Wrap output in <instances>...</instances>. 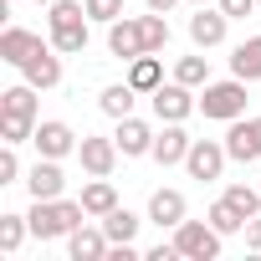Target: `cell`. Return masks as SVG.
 Listing matches in <instances>:
<instances>
[{"label": "cell", "mask_w": 261, "mask_h": 261, "mask_svg": "<svg viewBox=\"0 0 261 261\" xmlns=\"http://www.w3.org/2000/svg\"><path fill=\"white\" fill-rule=\"evenodd\" d=\"M102 230H108L113 246H128V241L139 236V215H128V210H108V215H102Z\"/></svg>", "instance_id": "cell-24"}, {"label": "cell", "mask_w": 261, "mask_h": 261, "mask_svg": "<svg viewBox=\"0 0 261 261\" xmlns=\"http://www.w3.org/2000/svg\"><path fill=\"white\" fill-rule=\"evenodd\" d=\"M134 97H139V87H134V82H123V87H102L97 108H102L108 118H128V113H134Z\"/></svg>", "instance_id": "cell-23"}, {"label": "cell", "mask_w": 261, "mask_h": 261, "mask_svg": "<svg viewBox=\"0 0 261 261\" xmlns=\"http://www.w3.org/2000/svg\"><path fill=\"white\" fill-rule=\"evenodd\" d=\"M225 200H230L246 220H256V215H261V185H256V190H251V185H230V190H225Z\"/></svg>", "instance_id": "cell-28"}, {"label": "cell", "mask_w": 261, "mask_h": 261, "mask_svg": "<svg viewBox=\"0 0 261 261\" xmlns=\"http://www.w3.org/2000/svg\"><path fill=\"white\" fill-rule=\"evenodd\" d=\"M225 154H230L236 164H251V159H261V149H256V139H251L246 118H236V123H230V134H225Z\"/></svg>", "instance_id": "cell-21"}, {"label": "cell", "mask_w": 261, "mask_h": 261, "mask_svg": "<svg viewBox=\"0 0 261 261\" xmlns=\"http://www.w3.org/2000/svg\"><path fill=\"white\" fill-rule=\"evenodd\" d=\"M16 174H21V159H16V144H6L0 149V185H16Z\"/></svg>", "instance_id": "cell-31"}, {"label": "cell", "mask_w": 261, "mask_h": 261, "mask_svg": "<svg viewBox=\"0 0 261 261\" xmlns=\"http://www.w3.org/2000/svg\"><path fill=\"white\" fill-rule=\"evenodd\" d=\"M26 230H31V220H26V215H0V251L16 256V251H21V241H26Z\"/></svg>", "instance_id": "cell-26"}, {"label": "cell", "mask_w": 261, "mask_h": 261, "mask_svg": "<svg viewBox=\"0 0 261 261\" xmlns=\"http://www.w3.org/2000/svg\"><path fill=\"white\" fill-rule=\"evenodd\" d=\"M190 134H185V128L179 123H164V134H154V159L169 169V164H185V154H190Z\"/></svg>", "instance_id": "cell-15"}, {"label": "cell", "mask_w": 261, "mask_h": 261, "mask_svg": "<svg viewBox=\"0 0 261 261\" xmlns=\"http://www.w3.org/2000/svg\"><path fill=\"white\" fill-rule=\"evenodd\" d=\"M6 6H11V0H6Z\"/></svg>", "instance_id": "cell-38"}, {"label": "cell", "mask_w": 261, "mask_h": 261, "mask_svg": "<svg viewBox=\"0 0 261 261\" xmlns=\"http://www.w3.org/2000/svg\"><path fill=\"white\" fill-rule=\"evenodd\" d=\"M144 41H149V51H164V46H169V21H164L159 11L144 16Z\"/></svg>", "instance_id": "cell-29"}, {"label": "cell", "mask_w": 261, "mask_h": 261, "mask_svg": "<svg viewBox=\"0 0 261 261\" xmlns=\"http://www.w3.org/2000/svg\"><path fill=\"white\" fill-rule=\"evenodd\" d=\"M246 246H251V251H261V215H256V220H246Z\"/></svg>", "instance_id": "cell-33"}, {"label": "cell", "mask_w": 261, "mask_h": 261, "mask_svg": "<svg viewBox=\"0 0 261 261\" xmlns=\"http://www.w3.org/2000/svg\"><path fill=\"white\" fill-rule=\"evenodd\" d=\"M149 97H154V113H159L164 123H185V118H190V108H200V102L190 97V87H185V82H164V87H159V92H149Z\"/></svg>", "instance_id": "cell-9"}, {"label": "cell", "mask_w": 261, "mask_h": 261, "mask_svg": "<svg viewBox=\"0 0 261 261\" xmlns=\"http://www.w3.org/2000/svg\"><path fill=\"white\" fill-rule=\"evenodd\" d=\"M87 6H77V0H51V46L62 57L82 51L87 46Z\"/></svg>", "instance_id": "cell-3"}, {"label": "cell", "mask_w": 261, "mask_h": 261, "mask_svg": "<svg viewBox=\"0 0 261 261\" xmlns=\"http://www.w3.org/2000/svg\"><path fill=\"white\" fill-rule=\"evenodd\" d=\"M256 6H261V0H220V11H225L230 21H246V16H251Z\"/></svg>", "instance_id": "cell-32"}, {"label": "cell", "mask_w": 261, "mask_h": 261, "mask_svg": "<svg viewBox=\"0 0 261 261\" xmlns=\"http://www.w3.org/2000/svg\"><path fill=\"white\" fill-rule=\"evenodd\" d=\"M26 190H31V200H62V190H67L62 164L57 159H36L31 174H26Z\"/></svg>", "instance_id": "cell-10"}, {"label": "cell", "mask_w": 261, "mask_h": 261, "mask_svg": "<svg viewBox=\"0 0 261 261\" xmlns=\"http://www.w3.org/2000/svg\"><path fill=\"white\" fill-rule=\"evenodd\" d=\"M195 6H205V0H195Z\"/></svg>", "instance_id": "cell-37"}, {"label": "cell", "mask_w": 261, "mask_h": 261, "mask_svg": "<svg viewBox=\"0 0 261 261\" xmlns=\"http://www.w3.org/2000/svg\"><path fill=\"white\" fill-rule=\"evenodd\" d=\"M36 134V87L21 82V87H6L0 92V139L6 144H26Z\"/></svg>", "instance_id": "cell-1"}, {"label": "cell", "mask_w": 261, "mask_h": 261, "mask_svg": "<svg viewBox=\"0 0 261 261\" xmlns=\"http://www.w3.org/2000/svg\"><path fill=\"white\" fill-rule=\"evenodd\" d=\"M128 82H134L139 92H159V87H164V67H159V57H154V51L134 57V67H128Z\"/></svg>", "instance_id": "cell-20"}, {"label": "cell", "mask_w": 261, "mask_h": 261, "mask_svg": "<svg viewBox=\"0 0 261 261\" xmlns=\"http://www.w3.org/2000/svg\"><path fill=\"white\" fill-rule=\"evenodd\" d=\"M225 21H230L225 11H205V6H200V16H190V41H195L200 51L220 46V41H225Z\"/></svg>", "instance_id": "cell-14"}, {"label": "cell", "mask_w": 261, "mask_h": 261, "mask_svg": "<svg viewBox=\"0 0 261 261\" xmlns=\"http://www.w3.org/2000/svg\"><path fill=\"white\" fill-rule=\"evenodd\" d=\"M174 82H185V87H205V82H210V62H205V57H179Z\"/></svg>", "instance_id": "cell-27"}, {"label": "cell", "mask_w": 261, "mask_h": 261, "mask_svg": "<svg viewBox=\"0 0 261 261\" xmlns=\"http://www.w3.org/2000/svg\"><path fill=\"white\" fill-rule=\"evenodd\" d=\"M174 251L185 261H215L220 256V230L210 220H179L174 225Z\"/></svg>", "instance_id": "cell-5"}, {"label": "cell", "mask_w": 261, "mask_h": 261, "mask_svg": "<svg viewBox=\"0 0 261 261\" xmlns=\"http://www.w3.org/2000/svg\"><path fill=\"white\" fill-rule=\"evenodd\" d=\"M149 11H159V16H169V11H174V0H149Z\"/></svg>", "instance_id": "cell-34"}, {"label": "cell", "mask_w": 261, "mask_h": 261, "mask_svg": "<svg viewBox=\"0 0 261 261\" xmlns=\"http://www.w3.org/2000/svg\"><path fill=\"white\" fill-rule=\"evenodd\" d=\"M82 200H36L31 205V236L36 241H57V236H72L77 225H82Z\"/></svg>", "instance_id": "cell-2"}, {"label": "cell", "mask_w": 261, "mask_h": 261, "mask_svg": "<svg viewBox=\"0 0 261 261\" xmlns=\"http://www.w3.org/2000/svg\"><path fill=\"white\" fill-rule=\"evenodd\" d=\"M246 128H251V139H256V149H261V118H246Z\"/></svg>", "instance_id": "cell-35"}, {"label": "cell", "mask_w": 261, "mask_h": 261, "mask_svg": "<svg viewBox=\"0 0 261 261\" xmlns=\"http://www.w3.org/2000/svg\"><path fill=\"white\" fill-rule=\"evenodd\" d=\"M118 154H123V149H118V139H82V144H77V159H82V169H87V174H102V179L113 174Z\"/></svg>", "instance_id": "cell-11"}, {"label": "cell", "mask_w": 261, "mask_h": 261, "mask_svg": "<svg viewBox=\"0 0 261 261\" xmlns=\"http://www.w3.org/2000/svg\"><path fill=\"white\" fill-rule=\"evenodd\" d=\"M57 46H36L26 62H21V72H26V82L31 87H57L62 82V57H51Z\"/></svg>", "instance_id": "cell-13"}, {"label": "cell", "mask_w": 261, "mask_h": 261, "mask_svg": "<svg viewBox=\"0 0 261 261\" xmlns=\"http://www.w3.org/2000/svg\"><path fill=\"white\" fill-rule=\"evenodd\" d=\"M108 230H87V225H77L72 236H67V251H72V261H102L108 256Z\"/></svg>", "instance_id": "cell-16"}, {"label": "cell", "mask_w": 261, "mask_h": 261, "mask_svg": "<svg viewBox=\"0 0 261 261\" xmlns=\"http://www.w3.org/2000/svg\"><path fill=\"white\" fill-rule=\"evenodd\" d=\"M205 220H210V225H215L220 236H236V230H246V215H241V210H236V205H230L225 195H220V200L210 205V215H205Z\"/></svg>", "instance_id": "cell-25"}, {"label": "cell", "mask_w": 261, "mask_h": 261, "mask_svg": "<svg viewBox=\"0 0 261 261\" xmlns=\"http://www.w3.org/2000/svg\"><path fill=\"white\" fill-rule=\"evenodd\" d=\"M31 144H36V154H41V159H67V154H77V134H72V128H67L62 118H46V123H36Z\"/></svg>", "instance_id": "cell-8"}, {"label": "cell", "mask_w": 261, "mask_h": 261, "mask_svg": "<svg viewBox=\"0 0 261 261\" xmlns=\"http://www.w3.org/2000/svg\"><path fill=\"white\" fill-rule=\"evenodd\" d=\"M230 77H241V82H256L261 77V36H246L230 51Z\"/></svg>", "instance_id": "cell-19"}, {"label": "cell", "mask_w": 261, "mask_h": 261, "mask_svg": "<svg viewBox=\"0 0 261 261\" xmlns=\"http://www.w3.org/2000/svg\"><path fill=\"white\" fill-rule=\"evenodd\" d=\"M225 144H215V139H195L190 144V154H185V169H190V179H220V169H225Z\"/></svg>", "instance_id": "cell-7"}, {"label": "cell", "mask_w": 261, "mask_h": 261, "mask_svg": "<svg viewBox=\"0 0 261 261\" xmlns=\"http://www.w3.org/2000/svg\"><path fill=\"white\" fill-rule=\"evenodd\" d=\"M149 220L174 230V225L185 220V195H179V190H154V195H149Z\"/></svg>", "instance_id": "cell-17"}, {"label": "cell", "mask_w": 261, "mask_h": 261, "mask_svg": "<svg viewBox=\"0 0 261 261\" xmlns=\"http://www.w3.org/2000/svg\"><path fill=\"white\" fill-rule=\"evenodd\" d=\"M82 6H87V16H92V21H108V26L123 16V0H82Z\"/></svg>", "instance_id": "cell-30"}, {"label": "cell", "mask_w": 261, "mask_h": 261, "mask_svg": "<svg viewBox=\"0 0 261 261\" xmlns=\"http://www.w3.org/2000/svg\"><path fill=\"white\" fill-rule=\"evenodd\" d=\"M82 210H87V215H108V210H118V190H113L102 174H92V185L82 190Z\"/></svg>", "instance_id": "cell-22"}, {"label": "cell", "mask_w": 261, "mask_h": 261, "mask_svg": "<svg viewBox=\"0 0 261 261\" xmlns=\"http://www.w3.org/2000/svg\"><path fill=\"white\" fill-rule=\"evenodd\" d=\"M41 6H51V0H41Z\"/></svg>", "instance_id": "cell-36"}, {"label": "cell", "mask_w": 261, "mask_h": 261, "mask_svg": "<svg viewBox=\"0 0 261 261\" xmlns=\"http://www.w3.org/2000/svg\"><path fill=\"white\" fill-rule=\"evenodd\" d=\"M118 149H123V159H139V154H154V128L149 123H139L134 113L128 118H118Z\"/></svg>", "instance_id": "cell-12"}, {"label": "cell", "mask_w": 261, "mask_h": 261, "mask_svg": "<svg viewBox=\"0 0 261 261\" xmlns=\"http://www.w3.org/2000/svg\"><path fill=\"white\" fill-rule=\"evenodd\" d=\"M41 46V36L36 31H26V26H11L6 36H0V62H11V67H21L31 51Z\"/></svg>", "instance_id": "cell-18"}, {"label": "cell", "mask_w": 261, "mask_h": 261, "mask_svg": "<svg viewBox=\"0 0 261 261\" xmlns=\"http://www.w3.org/2000/svg\"><path fill=\"white\" fill-rule=\"evenodd\" d=\"M246 82L241 77H230V82H205V92H200V113L205 118H225V123H236V118H246Z\"/></svg>", "instance_id": "cell-4"}, {"label": "cell", "mask_w": 261, "mask_h": 261, "mask_svg": "<svg viewBox=\"0 0 261 261\" xmlns=\"http://www.w3.org/2000/svg\"><path fill=\"white\" fill-rule=\"evenodd\" d=\"M108 51L123 57V62L144 57V51H149V41H144V16H118V21L108 26Z\"/></svg>", "instance_id": "cell-6"}]
</instances>
